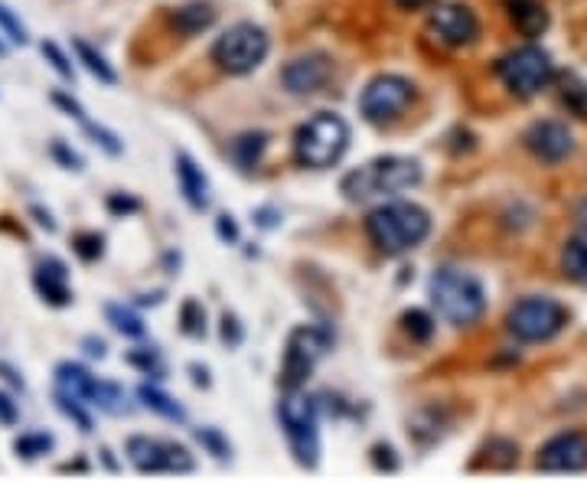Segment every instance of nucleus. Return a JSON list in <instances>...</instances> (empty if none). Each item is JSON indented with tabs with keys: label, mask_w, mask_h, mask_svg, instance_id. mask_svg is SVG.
<instances>
[{
	"label": "nucleus",
	"mask_w": 587,
	"mask_h": 483,
	"mask_svg": "<svg viewBox=\"0 0 587 483\" xmlns=\"http://www.w3.org/2000/svg\"><path fill=\"white\" fill-rule=\"evenodd\" d=\"M421 184V167L411 157H379L362 164L359 170L342 177V194L352 203L379 199V196H398Z\"/></svg>",
	"instance_id": "f257e3e1"
},
{
	"label": "nucleus",
	"mask_w": 587,
	"mask_h": 483,
	"mask_svg": "<svg viewBox=\"0 0 587 483\" xmlns=\"http://www.w3.org/2000/svg\"><path fill=\"white\" fill-rule=\"evenodd\" d=\"M366 229H369V239L376 241L379 252L401 255V252H411L415 245L428 239L431 219H428V213L421 206L389 203V206H379V209L369 213Z\"/></svg>",
	"instance_id": "f03ea898"
},
{
	"label": "nucleus",
	"mask_w": 587,
	"mask_h": 483,
	"mask_svg": "<svg viewBox=\"0 0 587 483\" xmlns=\"http://www.w3.org/2000/svg\"><path fill=\"white\" fill-rule=\"evenodd\" d=\"M428 290H431V304L438 307L440 317L454 327H470L487 310V290L467 272L440 268L431 275Z\"/></svg>",
	"instance_id": "7ed1b4c3"
},
{
	"label": "nucleus",
	"mask_w": 587,
	"mask_h": 483,
	"mask_svg": "<svg viewBox=\"0 0 587 483\" xmlns=\"http://www.w3.org/2000/svg\"><path fill=\"white\" fill-rule=\"evenodd\" d=\"M346 147H349V125L334 111L314 115L307 125L297 128V138H294L297 160L314 170H327V167L340 164Z\"/></svg>",
	"instance_id": "20e7f679"
},
{
	"label": "nucleus",
	"mask_w": 587,
	"mask_h": 483,
	"mask_svg": "<svg viewBox=\"0 0 587 483\" xmlns=\"http://www.w3.org/2000/svg\"><path fill=\"white\" fill-rule=\"evenodd\" d=\"M278 418H281V428L288 435L297 464L300 467H317V461H320V432H317L320 408H317V398H310L300 388H288V395L278 405Z\"/></svg>",
	"instance_id": "39448f33"
},
{
	"label": "nucleus",
	"mask_w": 587,
	"mask_h": 483,
	"mask_svg": "<svg viewBox=\"0 0 587 483\" xmlns=\"http://www.w3.org/2000/svg\"><path fill=\"white\" fill-rule=\"evenodd\" d=\"M496 72H499V79L506 82V89L519 98L538 96V92L548 89V82L555 79L551 56L538 47H523L506 52V56L496 62Z\"/></svg>",
	"instance_id": "423d86ee"
},
{
	"label": "nucleus",
	"mask_w": 587,
	"mask_h": 483,
	"mask_svg": "<svg viewBox=\"0 0 587 483\" xmlns=\"http://www.w3.org/2000/svg\"><path fill=\"white\" fill-rule=\"evenodd\" d=\"M265 56H268V37L255 23H236V27H229L216 40V47H212L216 66L226 69V72H232V76H245V72L258 69L265 62Z\"/></svg>",
	"instance_id": "0eeeda50"
},
{
	"label": "nucleus",
	"mask_w": 587,
	"mask_h": 483,
	"mask_svg": "<svg viewBox=\"0 0 587 483\" xmlns=\"http://www.w3.org/2000/svg\"><path fill=\"white\" fill-rule=\"evenodd\" d=\"M568 324V310L551 297H526L509 310V331L523 343H545Z\"/></svg>",
	"instance_id": "6e6552de"
},
{
	"label": "nucleus",
	"mask_w": 587,
	"mask_h": 483,
	"mask_svg": "<svg viewBox=\"0 0 587 483\" xmlns=\"http://www.w3.org/2000/svg\"><path fill=\"white\" fill-rule=\"evenodd\" d=\"M56 388L86 402V405H96L108 415H121L128 412V395L125 388L115 386V383H101L98 376H92L89 369L76 366V363H59L56 366Z\"/></svg>",
	"instance_id": "1a4fd4ad"
},
{
	"label": "nucleus",
	"mask_w": 587,
	"mask_h": 483,
	"mask_svg": "<svg viewBox=\"0 0 587 483\" xmlns=\"http://www.w3.org/2000/svg\"><path fill=\"white\" fill-rule=\"evenodd\" d=\"M330 346H334V334L327 327H297L285 353V373H281L285 388L304 386L314 366L330 353Z\"/></svg>",
	"instance_id": "9d476101"
},
{
	"label": "nucleus",
	"mask_w": 587,
	"mask_h": 483,
	"mask_svg": "<svg viewBox=\"0 0 587 483\" xmlns=\"http://www.w3.org/2000/svg\"><path fill=\"white\" fill-rule=\"evenodd\" d=\"M128 457L141 474H190L196 464L190 451L173 441H157V437H131L128 441Z\"/></svg>",
	"instance_id": "9b49d317"
},
{
	"label": "nucleus",
	"mask_w": 587,
	"mask_h": 483,
	"mask_svg": "<svg viewBox=\"0 0 587 483\" xmlns=\"http://www.w3.org/2000/svg\"><path fill=\"white\" fill-rule=\"evenodd\" d=\"M415 98V86L401 76H379L366 86V92L359 98V111L366 121L372 125H386L395 121Z\"/></svg>",
	"instance_id": "f8f14e48"
},
{
	"label": "nucleus",
	"mask_w": 587,
	"mask_h": 483,
	"mask_svg": "<svg viewBox=\"0 0 587 483\" xmlns=\"http://www.w3.org/2000/svg\"><path fill=\"white\" fill-rule=\"evenodd\" d=\"M538 471L545 474H578L587 471V435L561 432L538 451Z\"/></svg>",
	"instance_id": "ddd939ff"
},
{
	"label": "nucleus",
	"mask_w": 587,
	"mask_h": 483,
	"mask_svg": "<svg viewBox=\"0 0 587 483\" xmlns=\"http://www.w3.org/2000/svg\"><path fill=\"white\" fill-rule=\"evenodd\" d=\"M428 27H431V33L438 37L440 43H447V47H467L480 33V23H477L474 10L464 7V3H438L431 10Z\"/></svg>",
	"instance_id": "4468645a"
},
{
	"label": "nucleus",
	"mask_w": 587,
	"mask_h": 483,
	"mask_svg": "<svg viewBox=\"0 0 587 483\" xmlns=\"http://www.w3.org/2000/svg\"><path fill=\"white\" fill-rule=\"evenodd\" d=\"M330 76H334V62L327 56L314 52V56L294 59L291 66L285 69V86L294 96H317V92H324Z\"/></svg>",
	"instance_id": "2eb2a0df"
},
{
	"label": "nucleus",
	"mask_w": 587,
	"mask_h": 483,
	"mask_svg": "<svg viewBox=\"0 0 587 483\" xmlns=\"http://www.w3.org/2000/svg\"><path fill=\"white\" fill-rule=\"evenodd\" d=\"M526 145L545 164H561L575 154V138L561 121H538L529 128Z\"/></svg>",
	"instance_id": "dca6fc26"
},
{
	"label": "nucleus",
	"mask_w": 587,
	"mask_h": 483,
	"mask_svg": "<svg viewBox=\"0 0 587 483\" xmlns=\"http://www.w3.org/2000/svg\"><path fill=\"white\" fill-rule=\"evenodd\" d=\"M33 288L40 290V297L52 304V307H66L72 304V288H69V268L59 258H43L33 268Z\"/></svg>",
	"instance_id": "f3484780"
},
{
	"label": "nucleus",
	"mask_w": 587,
	"mask_h": 483,
	"mask_svg": "<svg viewBox=\"0 0 587 483\" xmlns=\"http://www.w3.org/2000/svg\"><path fill=\"white\" fill-rule=\"evenodd\" d=\"M177 180H180V190H183L187 203L193 209H206L209 206V180L202 177V170L196 167V160L190 154H177Z\"/></svg>",
	"instance_id": "a211bd4d"
},
{
	"label": "nucleus",
	"mask_w": 587,
	"mask_h": 483,
	"mask_svg": "<svg viewBox=\"0 0 587 483\" xmlns=\"http://www.w3.org/2000/svg\"><path fill=\"white\" fill-rule=\"evenodd\" d=\"M506 7H509V17L523 37L536 40L548 30V10L538 0H506Z\"/></svg>",
	"instance_id": "6ab92c4d"
},
{
	"label": "nucleus",
	"mask_w": 587,
	"mask_h": 483,
	"mask_svg": "<svg viewBox=\"0 0 587 483\" xmlns=\"http://www.w3.org/2000/svg\"><path fill=\"white\" fill-rule=\"evenodd\" d=\"M72 49H76L79 62H82L92 76H96L98 82H105V86H115V82H118V72L111 69V62H108V59H105V56H101L92 43H86V40H79V37H76V40H72Z\"/></svg>",
	"instance_id": "aec40b11"
},
{
	"label": "nucleus",
	"mask_w": 587,
	"mask_h": 483,
	"mask_svg": "<svg viewBox=\"0 0 587 483\" xmlns=\"http://www.w3.org/2000/svg\"><path fill=\"white\" fill-rule=\"evenodd\" d=\"M561 268H565V278L587 285V236H578L565 245L561 252Z\"/></svg>",
	"instance_id": "412c9836"
},
{
	"label": "nucleus",
	"mask_w": 587,
	"mask_h": 483,
	"mask_svg": "<svg viewBox=\"0 0 587 483\" xmlns=\"http://www.w3.org/2000/svg\"><path fill=\"white\" fill-rule=\"evenodd\" d=\"M138 395H141V402H145L150 412H157V415H163V418H170V422H187L183 405H177L167 392H160V388L153 386H141L138 388Z\"/></svg>",
	"instance_id": "4be33fe9"
},
{
	"label": "nucleus",
	"mask_w": 587,
	"mask_h": 483,
	"mask_svg": "<svg viewBox=\"0 0 587 483\" xmlns=\"http://www.w3.org/2000/svg\"><path fill=\"white\" fill-rule=\"evenodd\" d=\"M212 20H216V13L206 7V3H190V7H183L180 13H177V30L180 33H187V37H196V33H202L206 27H212Z\"/></svg>",
	"instance_id": "5701e85b"
},
{
	"label": "nucleus",
	"mask_w": 587,
	"mask_h": 483,
	"mask_svg": "<svg viewBox=\"0 0 587 483\" xmlns=\"http://www.w3.org/2000/svg\"><path fill=\"white\" fill-rule=\"evenodd\" d=\"M561 98L565 105L578 115V118H587V82L578 76V72H561Z\"/></svg>",
	"instance_id": "b1692460"
},
{
	"label": "nucleus",
	"mask_w": 587,
	"mask_h": 483,
	"mask_svg": "<svg viewBox=\"0 0 587 483\" xmlns=\"http://www.w3.org/2000/svg\"><path fill=\"white\" fill-rule=\"evenodd\" d=\"M56 447V437L47 435V432H27V435H20L13 441V451H17V457H23V461H37V457H43Z\"/></svg>",
	"instance_id": "393cba45"
},
{
	"label": "nucleus",
	"mask_w": 587,
	"mask_h": 483,
	"mask_svg": "<svg viewBox=\"0 0 587 483\" xmlns=\"http://www.w3.org/2000/svg\"><path fill=\"white\" fill-rule=\"evenodd\" d=\"M105 317L111 321V327H115L118 334H125V337H145V324H141V317H138L135 310H128V307H121V304H108V307H105Z\"/></svg>",
	"instance_id": "a878e982"
},
{
	"label": "nucleus",
	"mask_w": 587,
	"mask_h": 483,
	"mask_svg": "<svg viewBox=\"0 0 587 483\" xmlns=\"http://www.w3.org/2000/svg\"><path fill=\"white\" fill-rule=\"evenodd\" d=\"M128 363H131L135 369H141L150 379H163V373H167V366H163V359H160V353H157L153 346H138V349H131V353H128Z\"/></svg>",
	"instance_id": "bb28decb"
},
{
	"label": "nucleus",
	"mask_w": 587,
	"mask_h": 483,
	"mask_svg": "<svg viewBox=\"0 0 587 483\" xmlns=\"http://www.w3.org/2000/svg\"><path fill=\"white\" fill-rule=\"evenodd\" d=\"M265 147H268V138H265V135H242V138L232 145V157L239 160L242 170H251V167L258 164V157H261Z\"/></svg>",
	"instance_id": "cd10ccee"
},
{
	"label": "nucleus",
	"mask_w": 587,
	"mask_h": 483,
	"mask_svg": "<svg viewBox=\"0 0 587 483\" xmlns=\"http://www.w3.org/2000/svg\"><path fill=\"white\" fill-rule=\"evenodd\" d=\"M56 405H59V412H62L66 418H72L86 435H92L96 425H92V415L82 408L86 402H79V398H72V395H66V392H56Z\"/></svg>",
	"instance_id": "c85d7f7f"
},
{
	"label": "nucleus",
	"mask_w": 587,
	"mask_h": 483,
	"mask_svg": "<svg viewBox=\"0 0 587 483\" xmlns=\"http://www.w3.org/2000/svg\"><path fill=\"white\" fill-rule=\"evenodd\" d=\"M0 30L7 33V40L10 43H17V47H27L30 43V33H27V27H23V20L0 0Z\"/></svg>",
	"instance_id": "c756f323"
},
{
	"label": "nucleus",
	"mask_w": 587,
	"mask_h": 483,
	"mask_svg": "<svg viewBox=\"0 0 587 483\" xmlns=\"http://www.w3.org/2000/svg\"><path fill=\"white\" fill-rule=\"evenodd\" d=\"M401 324H405V331L411 334V339H418V343H428V339L435 337V321H431L425 310H408V314L401 317Z\"/></svg>",
	"instance_id": "7c9ffc66"
},
{
	"label": "nucleus",
	"mask_w": 587,
	"mask_h": 483,
	"mask_svg": "<svg viewBox=\"0 0 587 483\" xmlns=\"http://www.w3.org/2000/svg\"><path fill=\"white\" fill-rule=\"evenodd\" d=\"M72 248H76V255L82 262H96V258L105 255V236H98V233H79L72 239Z\"/></svg>",
	"instance_id": "2f4dec72"
},
{
	"label": "nucleus",
	"mask_w": 587,
	"mask_h": 483,
	"mask_svg": "<svg viewBox=\"0 0 587 483\" xmlns=\"http://www.w3.org/2000/svg\"><path fill=\"white\" fill-rule=\"evenodd\" d=\"M40 49H43V56H47V62L66 79V82H76V69H72V62H69V56L62 52V49L56 47L52 40H43L40 43Z\"/></svg>",
	"instance_id": "473e14b6"
},
{
	"label": "nucleus",
	"mask_w": 587,
	"mask_h": 483,
	"mask_svg": "<svg viewBox=\"0 0 587 483\" xmlns=\"http://www.w3.org/2000/svg\"><path fill=\"white\" fill-rule=\"evenodd\" d=\"M489 464L493 467H499V471H509V467H516V461H519V451H516V444H509V441H493L489 444Z\"/></svg>",
	"instance_id": "72a5a7b5"
},
{
	"label": "nucleus",
	"mask_w": 587,
	"mask_h": 483,
	"mask_svg": "<svg viewBox=\"0 0 587 483\" xmlns=\"http://www.w3.org/2000/svg\"><path fill=\"white\" fill-rule=\"evenodd\" d=\"M183 331L190 337H202L206 334V310H202L199 300H187L183 304Z\"/></svg>",
	"instance_id": "f704fd0d"
},
{
	"label": "nucleus",
	"mask_w": 587,
	"mask_h": 483,
	"mask_svg": "<svg viewBox=\"0 0 587 483\" xmlns=\"http://www.w3.org/2000/svg\"><path fill=\"white\" fill-rule=\"evenodd\" d=\"M82 128H86V135H89L96 145L105 147L108 154H115V157L121 154V141H118V135H111L108 128H101V125H96V121H86Z\"/></svg>",
	"instance_id": "c9c22d12"
},
{
	"label": "nucleus",
	"mask_w": 587,
	"mask_h": 483,
	"mask_svg": "<svg viewBox=\"0 0 587 483\" xmlns=\"http://www.w3.org/2000/svg\"><path fill=\"white\" fill-rule=\"evenodd\" d=\"M196 441H199V444H206V447H209L219 461H229V441L219 435L216 428H199V432H196Z\"/></svg>",
	"instance_id": "e433bc0d"
},
{
	"label": "nucleus",
	"mask_w": 587,
	"mask_h": 483,
	"mask_svg": "<svg viewBox=\"0 0 587 483\" xmlns=\"http://www.w3.org/2000/svg\"><path fill=\"white\" fill-rule=\"evenodd\" d=\"M49 154H52V157H56L66 170H82V157H79L72 147L66 145L62 138H56V141L49 145Z\"/></svg>",
	"instance_id": "4c0bfd02"
},
{
	"label": "nucleus",
	"mask_w": 587,
	"mask_h": 483,
	"mask_svg": "<svg viewBox=\"0 0 587 483\" xmlns=\"http://www.w3.org/2000/svg\"><path fill=\"white\" fill-rule=\"evenodd\" d=\"M108 209H111L115 216H128V213H138V209H141V203H138L135 196L111 194L108 196Z\"/></svg>",
	"instance_id": "58836bf2"
},
{
	"label": "nucleus",
	"mask_w": 587,
	"mask_h": 483,
	"mask_svg": "<svg viewBox=\"0 0 587 483\" xmlns=\"http://www.w3.org/2000/svg\"><path fill=\"white\" fill-rule=\"evenodd\" d=\"M391 454H395V451H391L389 444H376V447H372V461H376L379 471H398V461H395Z\"/></svg>",
	"instance_id": "ea45409f"
},
{
	"label": "nucleus",
	"mask_w": 587,
	"mask_h": 483,
	"mask_svg": "<svg viewBox=\"0 0 587 483\" xmlns=\"http://www.w3.org/2000/svg\"><path fill=\"white\" fill-rule=\"evenodd\" d=\"M20 422V412H17V402L10 395L0 392V425H17Z\"/></svg>",
	"instance_id": "a19ab883"
},
{
	"label": "nucleus",
	"mask_w": 587,
	"mask_h": 483,
	"mask_svg": "<svg viewBox=\"0 0 587 483\" xmlns=\"http://www.w3.org/2000/svg\"><path fill=\"white\" fill-rule=\"evenodd\" d=\"M222 339L229 343V346H239L242 343V327H239V321L236 317H222Z\"/></svg>",
	"instance_id": "79ce46f5"
},
{
	"label": "nucleus",
	"mask_w": 587,
	"mask_h": 483,
	"mask_svg": "<svg viewBox=\"0 0 587 483\" xmlns=\"http://www.w3.org/2000/svg\"><path fill=\"white\" fill-rule=\"evenodd\" d=\"M219 236L226 241L239 239V226L232 223V216H219Z\"/></svg>",
	"instance_id": "37998d69"
},
{
	"label": "nucleus",
	"mask_w": 587,
	"mask_h": 483,
	"mask_svg": "<svg viewBox=\"0 0 587 483\" xmlns=\"http://www.w3.org/2000/svg\"><path fill=\"white\" fill-rule=\"evenodd\" d=\"M82 346H86V353H89V356H96V359H105V353H108V346H105V339L86 337V339H82Z\"/></svg>",
	"instance_id": "c03bdc74"
},
{
	"label": "nucleus",
	"mask_w": 587,
	"mask_h": 483,
	"mask_svg": "<svg viewBox=\"0 0 587 483\" xmlns=\"http://www.w3.org/2000/svg\"><path fill=\"white\" fill-rule=\"evenodd\" d=\"M30 213H33V216H37V223H40V226H43V229H49V233H56V223H52V216H49V213H43V209H40V206H33V209H30Z\"/></svg>",
	"instance_id": "a18cd8bd"
},
{
	"label": "nucleus",
	"mask_w": 587,
	"mask_h": 483,
	"mask_svg": "<svg viewBox=\"0 0 587 483\" xmlns=\"http://www.w3.org/2000/svg\"><path fill=\"white\" fill-rule=\"evenodd\" d=\"M0 373H3V379H7L10 386L23 388V379L17 376V369H13V366H7V363H0Z\"/></svg>",
	"instance_id": "49530a36"
},
{
	"label": "nucleus",
	"mask_w": 587,
	"mask_h": 483,
	"mask_svg": "<svg viewBox=\"0 0 587 483\" xmlns=\"http://www.w3.org/2000/svg\"><path fill=\"white\" fill-rule=\"evenodd\" d=\"M575 219H578V226H581V233H585V236H587V199H585V203H581V206H578V216H575Z\"/></svg>",
	"instance_id": "de8ad7c7"
},
{
	"label": "nucleus",
	"mask_w": 587,
	"mask_h": 483,
	"mask_svg": "<svg viewBox=\"0 0 587 483\" xmlns=\"http://www.w3.org/2000/svg\"><path fill=\"white\" fill-rule=\"evenodd\" d=\"M398 3H401L405 10H418V7H428L431 0H398Z\"/></svg>",
	"instance_id": "09e8293b"
},
{
	"label": "nucleus",
	"mask_w": 587,
	"mask_h": 483,
	"mask_svg": "<svg viewBox=\"0 0 587 483\" xmlns=\"http://www.w3.org/2000/svg\"><path fill=\"white\" fill-rule=\"evenodd\" d=\"M101 454H105V464H108V471H118V464H115L111 451H108V447H101Z\"/></svg>",
	"instance_id": "8fccbe9b"
},
{
	"label": "nucleus",
	"mask_w": 587,
	"mask_h": 483,
	"mask_svg": "<svg viewBox=\"0 0 587 483\" xmlns=\"http://www.w3.org/2000/svg\"><path fill=\"white\" fill-rule=\"evenodd\" d=\"M193 376L199 386H209V379H206V369H199V366H193Z\"/></svg>",
	"instance_id": "3c124183"
},
{
	"label": "nucleus",
	"mask_w": 587,
	"mask_h": 483,
	"mask_svg": "<svg viewBox=\"0 0 587 483\" xmlns=\"http://www.w3.org/2000/svg\"><path fill=\"white\" fill-rule=\"evenodd\" d=\"M3 56H7V47H3V43H0V59H3Z\"/></svg>",
	"instance_id": "603ef678"
}]
</instances>
